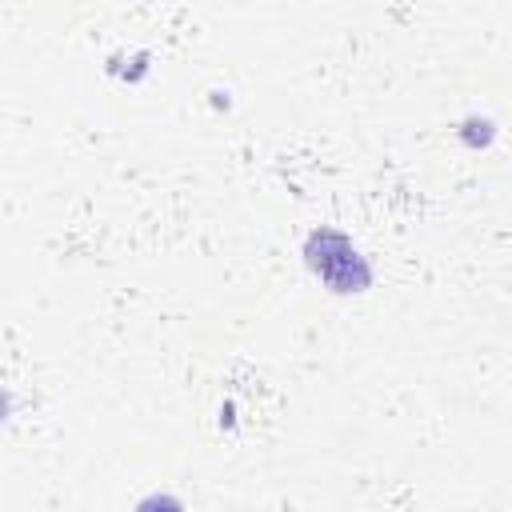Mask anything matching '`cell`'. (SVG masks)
Returning <instances> with one entry per match:
<instances>
[{"label": "cell", "mask_w": 512, "mask_h": 512, "mask_svg": "<svg viewBox=\"0 0 512 512\" xmlns=\"http://www.w3.org/2000/svg\"><path fill=\"white\" fill-rule=\"evenodd\" d=\"M304 264L336 296H356V292L372 288L368 256L340 228H312L308 240H304Z\"/></svg>", "instance_id": "1"}, {"label": "cell", "mask_w": 512, "mask_h": 512, "mask_svg": "<svg viewBox=\"0 0 512 512\" xmlns=\"http://www.w3.org/2000/svg\"><path fill=\"white\" fill-rule=\"evenodd\" d=\"M8 412H12V392H8V388H0V424L8 420Z\"/></svg>", "instance_id": "2"}]
</instances>
